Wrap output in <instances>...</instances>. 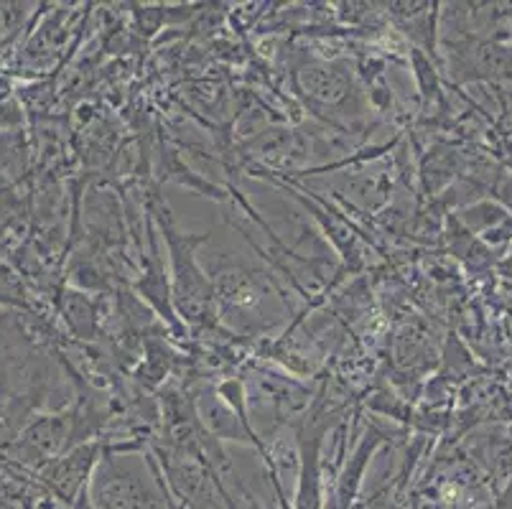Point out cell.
I'll list each match as a JSON object with an SVG mask.
<instances>
[{"label": "cell", "mask_w": 512, "mask_h": 509, "mask_svg": "<svg viewBox=\"0 0 512 509\" xmlns=\"http://www.w3.org/2000/svg\"><path fill=\"white\" fill-rule=\"evenodd\" d=\"M92 456H95L92 448H82V451H77V454L64 456V459L54 466L51 479L59 484V489H62L64 494H72L74 489L79 487V479H82V476L87 474V469H90Z\"/></svg>", "instance_id": "obj_5"}, {"label": "cell", "mask_w": 512, "mask_h": 509, "mask_svg": "<svg viewBox=\"0 0 512 509\" xmlns=\"http://www.w3.org/2000/svg\"><path fill=\"white\" fill-rule=\"evenodd\" d=\"M92 502L97 509H169L138 456H105L92 474Z\"/></svg>", "instance_id": "obj_1"}, {"label": "cell", "mask_w": 512, "mask_h": 509, "mask_svg": "<svg viewBox=\"0 0 512 509\" xmlns=\"http://www.w3.org/2000/svg\"><path fill=\"white\" fill-rule=\"evenodd\" d=\"M21 120L23 115L18 102L13 100L11 95H3V92H0V128H13V125H18Z\"/></svg>", "instance_id": "obj_7"}, {"label": "cell", "mask_w": 512, "mask_h": 509, "mask_svg": "<svg viewBox=\"0 0 512 509\" xmlns=\"http://www.w3.org/2000/svg\"><path fill=\"white\" fill-rule=\"evenodd\" d=\"M301 90L311 97V100L321 102V105H337L347 97L349 79L334 64H311L304 67L299 74Z\"/></svg>", "instance_id": "obj_4"}, {"label": "cell", "mask_w": 512, "mask_h": 509, "mask_svg": "<svg viewBox=\"0 0 512 509\" xmlns=\"http://www.w3.org/2000/svg\"><path fill=\"white\" fill-rule=\"evenodd\" d=\"M0 390H3V362H0Z\"/></svg>", "instance_id": "obj_8"}, {"label": "cell", "mask_w": 512, "mask_h": 509, "mask_svg": "<svg viewBox=\"0 0 512 509\" xmlns=\"http://www.w3.org/2000/svg\"><path fill=\"white\" fill-rule=\"evenodd\" d=\"M64 316H67L69 326L79 336H90L92 329H95V308H92V303L82 293H67V298H64Z\"/></svg>", "instance_id": "obj_6"}, {"label": "cell", "mask_w": 512, "mask_h": 509, "mask_svg": "<svg viewBox=\"0 0 512 509\" xmlns=\"http://www.w3.org/2000/svg\"><path fill=\"white\" fill-rule=\"evenodd\" d=\"M161 217H164V212H161ZM164 237L169 242L171 263H174V298L179 303L181 314L189 321H204L212 311V288H209L207 275H202L197 260H194V250L207 240V235H181L174 230V222L164 217Z\"/></svg>", "instance_id": "obj_2"}, {"label": "cell", "mask_w": 512, "mask_h": 509, "mask_svg": "<svg viewBox=\"0 0 512 509\" xmlns=\"http://www.w3.org/2000/svg\"><path fill=\"white\" fill-rule=\"evenodd\" d=\"M74 431H77V418L72 410L39 415L23 428L13 448L21 461H49L67 451V443Z\"/></svg>", "instance_id": "obj_3"}]
</instances>
